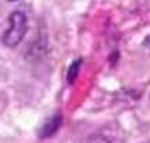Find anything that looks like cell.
<instances>
[{
  "label": "cell",
  "mask_w": 150,
  "mask_h": 143,
  "mask_svg": "<svg viewBox=\"0 0 150 143\" xmlns=\"http://www.w3.org/2000/svg\"><path fill=\"white\" fill-rule=\"evenodd\" d=\"M28 20L22 11H14L8 17V29L3 35V43L7 47H16L22 42L27 33Z\"/></svg>",
  "instance_id": "cell-1"
},
{
  "label": "cell",
  "mask_w": 150,
  "mask_h": 143,
  "mask_svg": "<svg viewBox=\"0 0 150 143\" xmlns=\"http://www.w3.org/2000/svg\"><path fill=\"white\" fill-rule=\"evenodd\" d=\"M61 125V115L57 114V115H53L50 120H49L45 125H43L42 131H40V138H49L54 133L57 132V129Z\"/></svg>",
  "instance_id": "cell-2"
},
{
  "label": "cell",
  "mask_w": 150,
  "mask_h": 143,
  "mask_svg": "<svg viewBox=\"0 0 150 143\" xmlns=\"http://www.w3.org/2000/svg\"><path fill=\"white\" fill-rule=\"evenodd\" d=\"M79 65H81V61H74V63L70 65V68H68V72H67V81H68V84H72L75 81V78L78 76V72H79Z\"/></svg>",
  "instance_id": "cell-3"
},
{
  "label": "cell",
  "mask_w": 150,
  "mask_h": 143,
  "mask_svg": "<svg viewBox=\"0 0 150 143\" xmlns=\"http://www.w3.org/2000/svg\"><path fill=\"white\" fill-rule=\"evenodd\" d=\"M82 143H111L107 138H104L102 135H95V136H91L88 138L86 140H83Z\"/></svg>",
  "instance_id": "cell-4"
},
{
  "label": "cell",
  "mask_w": 150,
  "mask_h": 143,
  "mask_svg": "<svg viewBox=\"0 0 150 143\" xmlns=\"http://www.w3.org/2000/svg\"><path fill=\"white\" fill-rule=\"evenodd\" d=\"M10 1H14V0H10Z\"/></svg>",
  "instance_id": "cell-5"
}]
</instances>
